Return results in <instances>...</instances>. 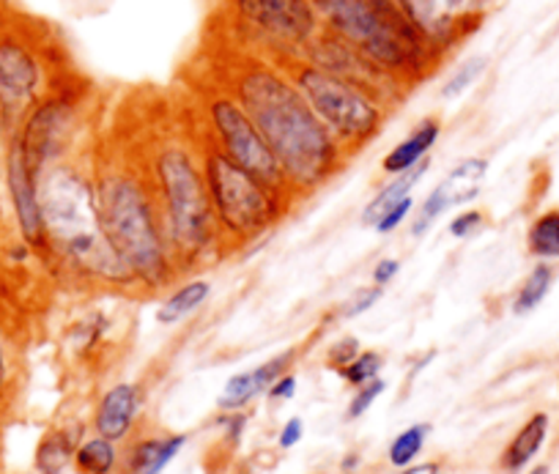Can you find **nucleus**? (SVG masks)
<instances>
[{
    "mask_svg": "<svg viewBox=\"0 0 559 474\" xmlns=\"http://www.w3.org/2000/svg\"><path fill=\"white\" fill-rule=\"evenodd\" d=\"M39 203L47 247L74 272L107 285L134 283L105 234L94 179L69 163L50 165L39 176Z\"/></svg>",
    "mask_w": 559,
    "mask_h": 474,
    "instance_id": "2",
    "label": "nucleus"
},
{
    "mask_svg": "<svg viewBox=\"0 0 559 474\" xmlns=\"http://www.w3.org/2000/svg\"><path fill=\"white\" fill-rule=\"evenodd\" d=\"M480 228L483 212H477V209H466V212L455 214L453 223H450V234H453L455 239H469V236H475Z\"/></svg>",
    "mask_w": 559,
    "mask_h": 474,
    "instance_id": "30",
    "label": "nucleus"
},
{
    "mask_svg": "<svg viewBox=\"0 0 559 474\" xmlns=\"http://www.w3.org/2000/svg\"><path fill=\"white\" fill-rule=\"evenodd\" d=\"M551 283H554L551 266H548V263H537V266L530 272V277L524 280V285L519 288V294H515L513 310L519 312V316L535 310V307L546 299L548 291H551Z\"/></svg>",
    "mask_w": 559,
    "mask_h": 474,
    "instance_id": "23",
    "label": "nucleus"
},
{
    "mask_svg": "<svg viewBox=\"0 0 559 474\" xmlns=\"http://www.w3.org/2000/svg\"><path fill=\"white\" fill-rule=\"evenodd\" d=\"M74 441L67 430H52L36 450V469L41 474H63L74 458Z\"/></svg>",
    "mask_w": 559,
    "mask_h": 474,
    "instance_id": "20",
    "label": "nucleus"
},
{
    "mask_svg": "<svg viewBox=\"0 0 559 474\" xmlns=\"http://www.w3.org/2000/svg\"><path fill=\"white\" fill-rule=\"evenodd\" d=\"M209 294H212V285L206 280H190L163 301V307L157 310V321L159 324H179L209 299Z\"/></svg>",
    "mask_w": 559,
    "mask_h": 474,
    "instance_id": "19",
    "label": "nucleus"
},
{
    "mask_svg": "<svg viewBox=\"0 0 559 474\" xmlns=\"http://www.w3.org/2000/svg\"><path fill=\"white\" fill-rule=\"evenodd\" d=\"M294 395H297V376L292 374L280 376V379L269 387V398H274V401H292Z\"/></svg>",
    "mask_w": 559,
    "mask_h": 474,
    "instance_id": "33",
    "label": "nucleus"
},
{
    "mask_svg": "<svg viewBox=\"0 0 559 474\" xmlns=\"http://www.w3.org/2000/svg\"><path fill=\"white\" fill-rule=\"evenodd\" d=\"M326 31L357 47L401 88L419 83L442 61L395 0H310Z\"/></svg>",
    "mask_w": 559,
    "mask_h": 474,
    "instance_id": "3",
    "label": "nucleus"
},
{
    "mask_svg": "<svg viewBox=\"0 0 559 474\" xmlns=\"http://www.w3.org/2000/svg\"><path fill=\"white\" fill-rule=\"evenodd\" d=\"M96 195L107 239L134 283L163 288L174 277V252L146 181L127 168H107L96 179Z\"/></svg>",
    "mask_w": 559,
    "mask_h": 474,
    "instance_id": "4",
    "label": "nucleus"
},
{
    "mask_svg": "<svg viewBox=\"0 0 559 474\" xmlns=\"http://www.w3.org/2000/svg\"><path fill=\"white\" fill-rule=\"evenodd\" d=\"M439 134H442V123H439L437 118H426V121H419L417 129H414V132L408 134L406 140H401V143H397L395 149H392L390 154L384 156L381 168H384L386 174H392V176L403 174V170H408V168H414V165L423 163L428 151L437 145Z\"/></svg>",
    "mask_w": 559,
    "mask_h": 474,
    "instance_id": "15",
    "label": "nucleus"
},
{
    "mask_svg": "<svg viewBox=\"0 0 559 474\" xmlns=\"http://www.w3.org/2000/svg\"><path fill=\"white\" fill-rule=\"evenodd\" d=\"M154 174L174 261L203 258V252L212 250L217 239V220L203 168H198L187 145L168 143L154 159Z\"/></svg>",
    "mask_w": 559,
    "mask_h": 474,
    "instance_id": "5",
    "label": "nucleus"
},
{
    "mask_svg": "<svg viewBox=\"0 0 559 474\" xmlns=\"http://www.w3.org/2000/svg\"><path fill=\"white\" fill-rule=\"evenodd\" d=\"M412 209H414L412 195L403 198V201H397L395 206H390L384 214H381L379 220H376V225H373L376 234H381V236L392 234V230H395L397 225L406 223V217H408V214H412Z\"/></svg>",
    "mask_w": 559,
    "mask_h": 474,
    "instance_id": "29",
    "label": "nucleus"
},
{
    "mask_svg": "<svg viewBox=\"0 0 559 474\" xmlns=\"http://www.w3.org/2000/svg\"><path fill=\"white\" fill-rule=\"evenodd\" d=\"M357 354H359V343L354 341V337H346V341L335 343V346L330 348V365L332 368L343 370L354 357H357Z\"/></svg>",
    "mask_w": 559,
    "mask_h": 474,
    "instance_id": "31",
    "label": "nucleus"
},
{
    "mask_svg": "<svg viewBox=\"0 0 559 474\" xmlns=\"http://www.w3.org/2000/svg\"><path fill=\"white\" fill-rule=\"evenodd\" d=\"M381 365H384V363H381L379 354H376V352H365V354H357V357H354L352 363H348L346 368L341 370V376L352 387H362V384H368V381L379 379Z\"/></svg>",
    "mask_w": 559,
    "mask_h": 474,
    "instance_id": "27",
    "label": "nucleus"
},
{
    "mask_svg": "<svg viewBox=\"0 0 559 474\" xmlns=\"http://www.w3.org/2000/svg\"><path fill=\"white\" fill-rule=\"evenodd\" d=\"M548 434V417L546 414H535V417L526 419L524 428L513 436V441L508 445V450L502 452V469L504 472L515 474L532 461V458L540 452L543 441H546Z\"/></svg>",
    "mask_w": 559,
    "mask_h": 474,
    "instance_id": "17",
    "label": "nucleus"
},
{
    "mask_svg": "<svg viewBox=\"0 0 559 474\" xmlns=\"http://www.w3.org/2000/svg\"><path fill=\"white\" fill-rule=\"evenodd\" d=\"M0 185H3V163H0ZM0 214H3V190H0Z\"/></svg>",
    "mask_w": 559,
    "mask_h": 474,
    "instance_id": "39",
    "label": "nucleus"
},
{
    "mask_svg": "<svg viewBox=\"0 0 559 474\" xmlns=\"http://www.w3.org/2000/svg\"><path fill=\"white\" fill-rule=\"evenodd\" d=\"M491 0H395L428 45L448 56L483 25Z\"/></svg>",
    "mask_w": 559,
    "mask_h": 474,
    "instance_id": "12",
    "label": "nucleus"
},
{
    "mask_svg": "<svg viewBox=\"0 0 559 474\" xmlns=\"http://www.w3.org/2000/svg\"><path fill=\"white\" fill-rule=\"evenodd\" d=\"M428 168H431V159H428V156H426V159H423V163L414 165V168H408V170H403V174H397L392 185L381 187L379 195H376L373 201L368 203V209H365V217H362L365 225H370V228H373L376 220H379L381 214L386 212V209L395 206L397 201H403V198L412 195L414 187H417L419 181L426 179Z\"/></svg>",
    "mask_w": 559,
    "mask_h": 474,
    "instance_id": "18",
    "label": "nucleus"
},
{
    "mask_svg": "<svg viewBox=\"0 0 559 474\" xmlns=\"http://www.w3.org/2000/svg\"><path fill=\"white\" fill-rule=\"evenodd\" d=\"M379 299H381V285H370V288H362L357 296H354L352 305L346 307V319H354V316H359V312L370 310V307H373Z\"/></svg>",
    "mask_w": 559,
    "mask_h": 474,
    "instance_id": "32",
    "label": "nucleus"
},
{
    "mask_svg": "<svg viewBox=\"0 0 559 474\" xmlns=\"http://www.w3.org/2000/svg\"><path fill=\"white\" fill-rule=\"evenodd\" d=\"M381 392H384V381L381 379H373V381H368V384L359 387V392L352 398V403H348V419L362 417V414L373 406L376 398H379Z\"/></svg>",
    "mask_w": 559,
    "mask_h": 474,
    "instance_id": "28",
    "label": "nucleus"
},
{
    "mask_svg": "<svg viewBox=\"0 0 559 474\" xmlns=\"http://www.w3.org/2000/svg\"><path fill=\"white\" fill-rule=\"evenodd\" d=\"M397 272H401V261H397V258H381L373 266V285H381V288H384L390 280H395Z\"/></svg>",
    "mask_w": 559,
    "mask_h": 474,
    "instance_id": "35",
    "label": "nucleus"
},
{
    "mask_svg": "<svg viewBox=\"0 0 559 474\" xmlns=\"http://www.w3.org/2000/svg\"><path fill=\"white\" fill-rule=\"evenodd\" d=\"M116 461V445L110 439H105V436L88 439L74 452V463H78L80 474H112Z\"/></svg>",
    "mask_w": 559,
    "mask_h": 474,
    "instance_id": "21",
    "label": "nucleus"
},
{
    "mask_svg": "<svg viewBox=\"0 0 559 474\" xmlns=\"http://www.w3.org/2000/svg\"><path fill=\"white\" fill-rule=\"evenodd\" d=\"M223 7L247 52L277 67L305 58L324 28L310 0H223Z\"/></svg>",
    "mask_w": 559,
    "mask_h": 474,
    "instance_id": "7",
    "label": "nucleus"
},
{
    "mask_svg": "<svg viewBox=\"0 0 559 474\" xmlns=\"http://www.w3.org/2000/svg\"><path fill=\"white\" fill-rule=\"evenodd\" d=\"M397 474H439V463H417V466H403Z\"/></svg>",
    "mask_w": 559,
    "mask_h": 474,
    "instance_id": "37",
    "label": "nucleus"
},
{
    "mask_svg": "<svg viewBox=\"0 0 559 474\" xmlns=\"http://www.w3.org/2000/svg\"><path fill=\"white\" fill-rule=\"evenodd\" d=\"M138 406L140 395L134 384H116L112 390H107L105 398L99 401V408H96V434L110 441H121L132 430Z\"/></svg>",
    "mask_w": 559,
    "mask_h": 474,
    "instance_id": "14",
    "label": "nucleus"
},
{
    "mask_svg": "<svg viewBox=\"0 0 559 474\" xmlns=\"http://www.w3.org/2000/svg\"><path fill=\"white\" fill-rule=\"evenodd\" d=\"M283 69L343 149H362L381 132L384 99L365 91L362 85L326 72V69L310 63L308 58L286 61Z\"/></svg>",
    "mask_w": 559,
    "mask_h": 474,
    "instance_id": "6",
    "label": "nucleus"
},
{
    "mask_svg": "<svg viewBox=\"0 0 559 474\" xmlns=\"http://www.w3.org/2000/svg\"><path fill=\"white\" fill-rule=\"evenodd\" d=\"M258 395H261V392H258L255 379H252V370H247V374H236L234 379H228V384H225L217 403L223 412H241V408Z\"/></svg>",
    "mask_w": 559,
    "mask_h": 474,
    "instance_id": "25",
    "label": "nucleus"
},
{
    "mask_svg": "<svg viewBox=\"0 0 559 474\" xmlns=\"http://www.w3.org/2000/svg\"><path fill=\"white\" fill-rule=\"evenodd\" d=\"M223 425H225V430H228V441L239 445L241 430H245V425H247L245 414H241V412H230V417H225Z\"/></svg>",
    "mask_w": 559,
    "mask_h": 474,
    "instance_id": "36",
    "label": "nucleus"
},
{
    "mask_svg": "<svg viewBox=\"0 0 559 474\" xmlns=\"http://www.w3.org/2000/svg\"><path fill=\"white\" fill-rule=\"evenodd\" d=\"M206 116L209 123H212V132L219 140V151L225 156H230L239 168L255 176L274 195H283V190H292L286 174L280 168L277 156L272 154V149L263 140V134L258 132L252 118L245 112V107L228 94V88H217L206 94Z\"/></svg>",
    "mask_w": 559,
    "mask_h": 474,
    "instance_id": "10",
    "label": "nucleus"
},
{
    "mask_svg": "<svg viewBox=\"0 0 559 474\" xmlns=\"http://www.w3.org/2000/svg\"><path fill=\"white\" fill-rule=\"evenodd\" d=\"M486 67H488L486 58H469V61L461 63V67L455 69L453 78H450L448 83H444V88H442L444 99H453V96H461V94H464V91H469L472 85H475L477 80H480V74L486 72Z\"/></svg>",
    "mask_w": 559,
    "mask_h": 474,
    "instance_id": "26",
    "label": "nucleus"
},
{
    "mask_svg": "<svg viewBox=\"0 0 559 474\" xmlns=\"http://www.w3.org/2000/svg\"><path fill=\"white\" fill-rule=\"evenodd\" d=\"M9 381V357H7V348H3V341H0V390L7 387Z\"/></svg>",
    "mask_w": 559,
    "mask_h": 474,
    "instance_id": "38",
    "label": "nucleus"
},
{
    "mask_svg": "<svg viewBox=\"0 0 559 474\" xmlns=\"http://www.w3.org/2000/svg\"><path fill=\"white\" fill-rule=\"evenodd\" d=\"M526 247L535 258H559V209L540 214L526 234Z\"/></svg>",
    "mask_w": 559,
    "mask_h": 474,
    "instance_id": "22",
    "label": "nucleus"
},
{
    "mask_svg": "<svg viewBox=\"0 0 559 474\" xmlns=\"http://www.w3.org/2000/svg\"><path fill=\"white\" fill-rule=\"evenodd\" d=\"M50 47L23 17H0V132L12 138L41 96L56 85Z\"/></svg>",
    "mask_w": 559,
    "mask_h": 474,
    "instance_id": "8",
    "label": "nucleus"
},
{
    "mask_svg": "<svg viewBox=\"0 0 559 474\" xmlns=\"http://www.w3.org/2000/svg\"><path fill=\"white\" fill-rule=\"evenodd\" d=\"M187 445L185 434L165 436V439H146L134 445L129 455V474H159Z\"/></svg>",
    "mask_w": 559,
    "mask_h": 474,
    "instance_id": "16",
    "label": "nucleus"
},
{
    "mask_svg": "<svg viewBox=\"0 0 559 474\" xmlns=\"http://www.w3.org/2000/svg\"><path fill=\"white\" fill-rule=\"evenodd\" d=\"M3 179H7V192L9 201H12L14 223H17L20 236H23V245L34 247V250H45L47 234L39 203V179H36V174L25 163V154L20 149L17 138L7 140Z\"/></svg>",
    "mask_w": 559,
    "mask_h": 474,
    "instance_id": "13",
    "label": "nucleus"
},
{
    "mask_svg": "<svg viewBox=\"0 0 559 474\" xmlns=\"http://www.w3.org/2000/svg\"><path fill=\"white\" fill-rule=\"evenodd\" d=\"M532 474H548V466H537Z\"/></svg>",
    "mask_w": 559,
    "mask_h": 474,
    "instance_id": "40",
    "label": "nucleus"
},
{
    "mask_svg": "<svg viewBox=\"0 0 559 474\" xmlns=\"http://www.w3.org/2000/svg\"><path fill=\"white\" fill-rule=\"evenodd\" d=\"M428 434H431V425H426V423L412 425V428L401 430V434L392 439L390 452H386V455H390L392 466H397V469L412 466L414 458H417L419 452H423V447H426Z\"/></svg>",
    "mask_w": 559,
    "mask_h": 474,
    "instance_id": "24",
    "label": "nucleus"
},
{
    "mask_svg": "<svg viewBox=\"0 0 559 474\" xmlns=\"http://www.w3.org/2000/svg\"><path fill=\"white\" fill-rule=\"evenodd\" d=\"M228 94L263 134L292 190L310 192L337 174L343 145L316 116L286 69L241 52L228 72Z\"/></svg>",
    "mask_w": 559,
    "mask_h": 474,
    "instance_id": "1",
    "label": "nucleus"
},
{
    "mask_svg": "<svg viewBox=\"0 0 559 474\" xmlns=\"http://www.w3.org/2000/svg\"><path fill=\"white\" fill-rule=\"evenodd\" d=\"M203 176H206L209 198H212L217 230L236 241H252L258 234L274 225L283 206L280 195L245 168L225 156L217 145L203 151Z\"/></svg>",
    "mask_w": 559,
    "mask_h": 474,
    "instance_id": "9",
    "label": "nucleus"
},
{
    "mask_svg": "<svg viewBox=\"0 0 559 474\" xmlns=\"http://www.w3.org/2000/svg\"><path fill=\"white\" fill-rule=\"evenodd\" d=\"M302 434H305L302 419L292 417L286 425H283V430H280V447H283V450H292L294 445L302 441Z\"/></svg>",
    "mask_w": 559,
    "mask_h": 474,
    "instance_id": "34",
    "label": "nucleus"
},
{
    "mask_svg": "<svg viewBox=\"0 0 559 474\" xmlns=\"http://www.w3.org/2000/svg\"><path fill=\"white\" fill-rule=\"evenodd\" d=\"M78 105L80 91L58 80L41 96L39 105L25 116L17 132L12 134V138H17L20 149L25 154V163L34 170L36 179L61 159L63 149H67L69 138L74 132V121H78Z\"/></svg>",
    "mask_w": 559,
    "mask_h": 474,
    "instance_id": "11",
    "label": "nucleus"
}]
</instances>
